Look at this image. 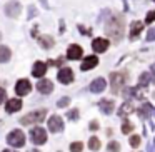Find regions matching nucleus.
I'll list each match as a JSON object with an SVG mask.
<instances>
[{
  "label": "nucleus",
  "instance_id": "nucleus-1",
  "mask_svg": "<svg viewBox=\"0 0 155 152\" xmlns=\"http://www.w3.org/2000/svg\"><path fill=\"white\" fill-rule=\"evenodd\" d=\"M124 25H125L124 19H122L120 15H115V17H112L107 24V34L110 35L114 40H120L122 34H124Z\"/></svg>",
  "mask_w": 155,
  "mask_h": 152
},
{
  "label": "nucleus",
  "instance_id": "nucleus-2",
  "mask_svg": "<svg viewBox=\"0 0 155 152\" xmlns=\"http://www.w3.org/2000/svg\"><path fill=\"white\" fill-rule=\"evenodd\" d=\"M127 82V75L124 72H112L110 74V85H112V92L118 94L120 87H124V84Z\"/></svg>",
  "mask_w": 155,
  "mask_h": 152
},
{
  "label": "nucleus",
  "instance_id": "nucleus-3",
  "mask_svg": "<svg viewBox=\"0 0 155 152\" xmlns=\"http://www.w3.org/2000/svg\"><path fill=\"white\" fill-rule=\"evenodd\" d=\"M45 114H47V110H35V112H30V114L24 115V117L20 119V124H24V125L38 124V122H42V120L45 119Z\"/></svg>",
  "mask_w": 155,
  "mask_h": 152
},
{
  "label": "nucleus",
  "instance_id": "nucleus-4",
  "mask_svg": "<svg viewBox=\"0 0 155 152\" xmlns=\"http://www.w3.org/2000/svg\"><path fill=\"white\" fill-rule=\"evenodd\" d=\"M7 142L12 145V147H22L25 144V134L20 130V129H15L10 134L7 135Z\"/></svg>",
  "mask_w": 155,
  "mask_h": 152
},
{
  "label": "nucleus",
  "instance_id": "nucleus-5",
  "mask_svg": "<svg viewBox=\"0 0 155 152\" xmlns=\"http://www.w3.org/2000/svg\"><path fill=\"white\" fill-rule=\"evenodd\" d=\"M30 139L35 145H42L47 142V132L44 130L42 127H34L30 130Z\"/></svg>",
  "mask_w": 155,
  "mask_h": 152
},
{
  "label": "nucleus",
  "instance_id": "nucleus-6",
  "mask_svg": "<svg viewBox=\"0 0 155 152\" xmlns=\"http://www.w3.org/2000/svg\"><path fill=\"white\" fill-rule=\"evenodd\" d=\"M22 12V5L18 4V2H8V4H5V14H7V17L10 19H17L18 15H20Z\"/></svg>",
  "mask_w": 155,
  "mask_h": 152
},
{
  "label": "nucleus",
  "instance_id": "nucleus-7",
  "mask_svg": "<svg viewBox=\"0 0 155 152\" xmlns=\"http://www.w3.org/2000/svg\"><path fill=\"white\" fill-rule=\"evenodd\" d=\"M30 90H32V84L27 80V79H20V80L17 82V85H15L17 95H27Z\"/></svg>",
  "mask_w": 155,
  "mask_h": 152
},
{
  "label": "nucleus",
  "instance_id": "nucleus-8",
  "mask_svg": "<svg viewBox=\"0 0 155 152\" xmlns=\"http://www.w3.org/2000/svg\"><path fill=\"white\" fill-rule=\"evenodd\" d=\"M48 129H50V132H60L62 129H64V120H62V117L52 115V117L48 119Z\"/></svg>",
  "mask_w": 155,
  "mask_h": 152
},
{
  "label": "nucleus",
  "instance_id": "nucleus-9",
  "mask_svg": "<svg viewBox=\"0 0 155 152\" xmlns=\"http://www.w3.org/2000/svg\"><path fill=\"white\" fill-rule=\"evenodd\" d=\"M74 80V72H72V69H60L58 70V82H62V84H70V82Z\"/></svg>",
  "mask_w": 155,
  "mask_h": 152
},
{
  "label": "nucleus",
  "instance_id": "nucleus-10",
  "mask_svg": "<svg viewBox=\"0 0 155 152\" xmlns=\"http://www.w3.org/2000/svg\"><path fill=\"white\" fill-rule=\"evenodd\" d=\"M108 40H105V39H95L94 42H92V49H94L97 54H102V52H105L108 49Z\"/></svg>",
  "mask_w": 155,
  "mask_h": 152
},
{
  "label": "nucleus",
  "instance_id": "nucleus-11",
  "mask_svg": "<svg viewBox=\"0 0 155 152\" xmlns=\"http://www.w3.org/2000/svg\"><path fill=\"white\" fill-rule=\"evenodd\" d=\"M82 54H84V50H82L80 45H70L67 50V59H70V60H77V59L82 57Z\"/></svg>",
  "mask_w": 155,
  "mask_h": 152
},
{
  "label": "nucleus",
  "instance_id": "nucleus-12",
  "mask_svg": "<svg viewBox=\"0 0 155 152\" xmlns=\"http://www.w3.org/2000/svg\"><path fill=\"white\" fill-rule=\"evenodd\" d=\"M105 87H107V84H105V80L102 77L95 79V80L90 84V90L94 92V94H100V92H104Z\"/></svg>",
  "mask_w": 155,
  "mask_h": 152
},
{
  "label": "nucleus",
  "instance_id": "nucleus-13",
  "mask_svg": "<svg viewBox=\"0 0 155 152\" xmlns=\"http://www.w3.org/2000/svg\"><path fill=\"white\" fill-rule=\"evenodd\" d=\"M37 90L42 92V94H50V92L54 90V84H52L50 80H47V79H42L37 84Z\"/></svg>",
  "mask_w": 155,
  "mask_h": 152
},
{
  "label": "nucleus",
  "instance_id": "nucleus-14",
  "mask_svg": "<svg viewBox=\"0 0 155 152\" xmlns=\"http://www.w3.org/2000/svg\"><path fill=\"white\" fill-rule=\"evenodd\" d=\"M45 72H47V64H44V62H35L34 69H32L34 77H44Z\"/></svg>",
  "mask_w": 155,
  "mask_h": 152
},
{
  "label": "nucleus",
  "instance_id": "nucleus-15",
  "mask_svg": "<svg viewBox=\"0 0 155 152\" xmlns=\"http://www.w3.org/2000/svg\"><path fill=\"white\" fill-rule=\"evenodd\" d=\"M97 64H98V59L95 57V55H90V57L84 59V62H82L80 69H82V70H90V69H94Z\"/></svg>",
  "mask_w": 155,
  "mask_h": 152
},
{
  "label": "nucleus",
  "instance_id": "nucleus-16",
  "mask_svg": "<svg viewBox=\"0 0 155 152\" xmlns=\"http://www.w3.org/2000/svg\"><path fill=\"white\" fill-rule=\"evenodd\" d=\"M5 109H7V112H17L22 109V100L20 99H10V100L5 104Z\"/></svg>",
  "mask_w": 155,
  "mask_h": 152
},
{
  "label": "nucleus",
  "instance_id": "nucleus-17",
  "mask_svg": "<svg viewBox=\"0 0 155 152\" xmlns=\"http://www.w3.org/2000/svg\"><path fill=\"white\" fill-rule=\"evenodd\" d=\"M12 57V52L10 49L7 47V45H0V64H5V62H8Z\"/></svg>",
  "mask_w": 155,
  "mask_h": 152
},
{
  "label": "nucleus",
  "instance_id": "nucleus-18",
  "mask_svg": "<svg viewBox=\"0 0 155 152\" xmlns=\"http://www.w3.org/2000/svg\"><path fill=\"white\" fill-rule=\"evenodd\" d=\"M142 29H143V24H142V22H132V27H130V39L132 40H134L135 37H138Z\"/></svg>",
  "mask_w": 155,
  "mask_h": 152
},
{
  "label": "nucleus",
  "instance_id": "nucleus-19",
  "mask_svg": "<svg viewBox=\"0 0 155 152\" xmlns=\"http://www.w3.org/2000/svg\"><path fill=\"white\" fill-rule=\"evenodd\" d=\"M153 80H155V75H153V74H150V72H145V74H142V75H140V80H138V84H140L142 87H145V85L152 84Z\"/></svg>",
  "mask_w": 155,
  "mask_h": 152
},
{
  "label": "nucleus",
  "instance_id": "nucleus-20",
  "mask_svg": "<svg viewBox=\"0 0 155 152\" xmlns=\"http://www.w3.org/2000/svg\"><path fill=\"white\" fill-rule=\"evenodd\" d=\"M98 107H100V110L104 112V114H110L112 110H114V100H100V104H98Z\"/></svg>",
  "mask_w": 155,
  "mask_h": 152
},
{
  "label": "nucleus",
  "instance_id": "nucleus-21",
  "mask_svg": "<svg viewBox=\"0 0 155 152\" xmlns=\"http://www.w3.org/2000/svg\"><path fill=\"white\" fill-rule=\"evenodd\" d=\"M38 42L42 44L44 49H52L54 47V39H52L50 35H40V37H38Z\"/></svg>",
  "mask_w": 155,
  "mask_h": 152
},
{
  "label": "nucleus",
  "instance_id": "nucleus-22",
  "mask_svg": "<svg viewBox=\"0 0 155 152\" xmlns=\"http://www.w3.org/2000/svg\"><path fill=\"white\" fill-rule=\"evenodd\" d=\"M100 140H98L97 137H90V140H88V147L92 149V150H98L100 149Z\"/></svg>",
  "mask_w": 155,
  "mask_h": 152
},
{
  "label": "nucleus",
  "instance_id": "nucleus-23",
  "mask_svg": "<svg viewBox=\"0 0 155 152\" xmlns=\"http://www.w3.org/2000/svg\"><path fill=\"white\" fill-rule=\"evenodd\" d=\"M132 130H134V124L128 122V120H125L124 124H122V132H124V134H130Z\"/></svg>",
  "mask_w": 155,
  "mask_h": 152
},
{
  "label": "nucleus",
  "instance_id": "nucleus-24",
  "mask_svg": "<svg viewBox=\"0 0 155 152\" xmlns=\"http://www.w3.org/2000/svg\"><path fill=\"white\" fill-rule=\"evenodd\" d=\"M132 110H134V107H132L130 104H125V105H122V107H120V112H118V114L124 117V115H128Z\"/></svg>",
  "mask_w": 155,
  "mask_h": 152
},
{
  "label": "nucleus",
  "instance_id": "nucleus-25",
  "mask_svg": "<svg viewBox=\"0 0 155 152\" xmlns=\"http://www.w3.org/2000/svg\"><path fill=\"white\" fill-rule=\"evenodd\" d=\"M107 149H108V152H120V144L115 142V140H112V142H108Z\"/></svg>",
  "mask_w": 155,
  "mask_h": 152
},
{
  "label": "nucleus",
  "instance_id": "nucleus-26",
  "mask_svg": "<svg viewBox=\"0 0 155 152\" xmlns=\"http://www.w3.org/2000/svg\"><path fill=\"white\" fill-rule=\"evenodd\" d=\"M84 150V144L82 142H74L70 144V152H82Z\"/></svg>",
  "mask_w": 155,
  "mask_h": 152
},
{
  "label": "nucleus",
  "instance_id": "nucleus-27",
  "mask_svg": "<svg viewBox=\"0 0 155 152\" xmlns=\"http://www.w3.org/2000/svg\"><path fill=\"white\" fill-rule=\"evenodd\" d=\"M130 145L132 147H138V145H140V137H138V135H132L130 137Z\"/></svg>",
  "mask_w": 155,
  "mask_h": 152
},
{
  "label": "nucleus",
  "instance_id": "nucleus-28",
  "mask_svg": "<svg viewBox=\"0 0 155 152\" xmlns=\"http://www.w3.org/2000/svg\"><path fill=\"white\" fill-rule=\"evenodd\" d=\"M68 102H70V99H68V97H64L62 100H58V102H57V107H67Z\"/></svg>",
  "mask_w": 155,
  "mask_h": 152
},
{
  "label": "nucleus",
  "instance_id": "nucleus-29",
  "mask_svg": "<svg viewBox=\"0 0 155 152\" xmlns=\"http://www.w3.org/2000/svg\"><path fill=\"white\" fill-rule=\"evenodd\" d=\"M147 40H148V42H153V40H155V29H150V30H148Z\"/></svg>",
  "mask_w": 155,
  "mask_h": 152
},
{
  "label": "nucleus",
  "instance_id": "nucleus-30",
  "mask_svg": "<svg viewBox=\"0 0 155 152\" xmlns=\"http://www.w3.org/2000/svg\"><path fill=\"white\" fill-rule=\"evenodd\" d=\"M68 119H72V120L78 119V110H77V109H74V110H70V112H68Z\"/></svg>",
  "mask_w": 155,
  "mask_h": 152
},
{
  "label": "nucleus",
  "instance_id": "nucleus-31",
  "mask_svg": "<svg viewBox=\"0 0 155 152\" xmlns=\"http://www.w3.org/2000/svg\"><path fill=\"white\" fill-rule=\"evenodd\" d=\"M5 99H7V92H5V89L0 87V104H4Z\"/></svg>",
  "mask_w": 155,
  "mask_h": 152
},
{
  "label": "nucleus",
  "instance_id": "nucleus-32",
  "mask_svg": "<svg viewBox=\"0 0 155 152\" xmlns=\"http://www.w3.org/2000/svg\"><path fill=\"white\" fill-rule=\"evenodd\" d=\"M155 20V12H148L147 14V24H150V22Z\"/></svg>",
  "mask_w": 155,
  "mask_h": 152
},
{
  "label": "nucleus",
  "instance_id": "nucleus-33",
  "mask_svg": "<svg viewBox=\"0 0 155 152\" xmlns=\"http://www.w3.org/2000/svg\"><path fill=\"white\" fill-rule=\"evenodd\" d=\"M90 129H92V130H97V129H98V122L97 120H92L90 122Z\"/></svg>",
  "mask_w": 155,
  "mask_h": 152
},
{
  "label": "nucleus",
  "instance_id": "nucleus-34",
  "mask_svg": "<svg viewBox=\"0 0 155 152\" xmlns=\"http://www.w3.org/2000/svg\"><path fill=\"white\" fill-rule=\"evenodd\" d=\"M152 72H155V64H153V65H152Z\"/></svg>",
  "mask_w": 155,
  "mask_h": 152
},
{
  "label": "nucleus",
  "instance_id": "nucleus-35",
  "mask_svg": "<svg viewBox=\"0 0 155 152\" xmlns=\"http://www.w3.org/2000/svg\"><path fill=\"white\" fill-rule=\"evenodd\" d=\"M4 152H14V150H8V149H7V150H4Z\"/></svg>",
  "mask_w": 155,
  "mask_h": 152
},
{
  "label": "nucleus",
  "instance_id": "nucleus-36",
  "mask_svg": "<svg viewBox=\"0 0 155 152\" xmlns=\"http://www.w3.org/2000/svg\"><path fill=\"white\" fill-rule=\"evenodd\" d=\"M30 152H38V150H30Z\"/></svg>",
  "mask_w": 155,
  "mask_h": 152
},
{
  "label": "nucleus",
  "instance_id": "nucleus-37",
  "mask_svg": "<svg viewBox=\"0 0 155 152\" xmlns=\"http://www.w3.org/2000/svg\"><path fill=\"white\" fill-rule=\"evenodd\" d=\"M0 39H2V34H0Z\"/></svg>",
  "mask_w": 155,
  "mask_h": 152
}]
</instances>
